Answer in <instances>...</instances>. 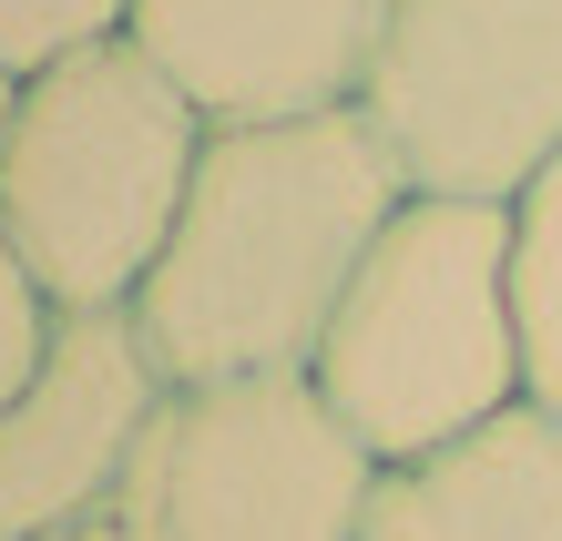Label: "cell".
Masks as SVG:
<instances>
[{
  "mask_svg": "<svg viewBox=\"0 0 562 541\" xmlns=\"http://www.w3.org/2000/svg\"><path fill=\"white\" fill-rule=\"evenodd\" d=\"M400 205H409V174L389 164L369 113L205 133L194 194L134 296L154 368L175 388L307 379L338 296L358 286V266Z\"/></svg>",
  "mask_w": 562,
  "mask_h": 541,
  "instance_id": "obj_1",
  "label": "cell"
},
{
  "mask_svg": "<svg viewBox=\"0 0 562 541\" xmlns=\"http://www.w3.org/2000/svg\"><path fill=\"white\" fill-rule=\"evenodd\" d=\"M307 379L369 439L379 470L460 450L471 429L532 409L521 296H512V205L409 194L369 246L358 286L338 296Z\"/></svg>",
  "mask_w": 562,
  "mask_h": 541,
  "instance_id": "obj_2",
  "label": "cell"
},
{
  "mask_svg": "<svg viewBox=\"0 0 562 541\" xmlns=\"http://www.w3.org/2000/svg\"><path fill=\"white\" fill-rule=\"evenodd\" d=\"M205 133L215 123L134 42H92L52 72H21L0 144V225L61 317H123L144 296L194 194Z\"/></svg>",
  "mask_w": 562,
  "mask_h": 541,
  "instance_id": "obj_3",
  "label": "cell"
},
{
  "mask_svg": "<svg viewBox=\"0 0 562 541\" xmlns=\"http://www.w3.org/2000/svg\"><path fill=\"white\" fill-rule=\"evenodd\" d=\"M379 460L317 379L164 388L113 521L123 541H358Z\"/></svg>",
  "mask_w": 562,
  "mask_h": 541,
  "instance_id": "obj_4",
  "label": "cell"
},
{
  "mask_svg": "<svg viewBox=\"0 0 562 541\" xmlns=\"http://www.w3.org/2000/svg\"><path fill=\"white\" fill-rule=\"evenodd\" d=\"M358 113L409 194L521 205L562 154V0H389Z\"/></svg>",
  "mask_w": 562,
  "mask_h": 541,
  "instance_id": "obj_5",
  "label": "cell"
},
{
  "mask_svg": "<svg viewBox=\"0 0 562 541\" xmlns=\"http://www.w3.org/2000/svg\"><path fill=\"white\" fill-rule=\"evenodd\" d=\"M164 368L123 317H61L52 358L0 398V541H52L82 521H113L134 450L164 409Z\"/></svg>",
  "mask_w": 562,
  "mask_h": 541,
  "instance_id": "obj_6",
  "label": "cell"
},
{
  "mask_svg": "<svg viewBox=\"0 0 562 541\" xmlns=\"http://www.w3.org/2000/svg\"><path fill=\"white\" fill-rule=\"evenodd\" d=\"M389 0H134L123 42L164 61L215 133L225 123H307L358 113Z\"/></svg>",
  "mask_w": 562,
  "mask_h": 541,
  "instance_id": "obj_7",
  "label": "cell"
},
{
  "mask_svg": "<svg viewBox=\"0 0 562 541\" xmlns=\"http://www.w3.org/2000/svg\"><path fill=\"white\" fill-rule=\"evenodd\" d=\"M358 541H562V419L512 409L460 450L379 470Z\"/></svg>",
  "mask_w": 562,
  "mask_h": 541,
  "instance_id": "obj_8",
  "label": "cell"
},
{
  "mask_svg": "<svg viewBox=\"0 0 562 541\" xmlns=\"http://www.w3.org/2000/svg\"><path fill=\"white\" fill-rule=\"evenodd\" d=\"M512 296H521V368H532V409L562 419V154L542 184L512 205Z\"/></svg>",
  "mask_w": 562,
  "mask_h": 541,
  "instance_id": "obj_9",
  "label": "cell"
},
{
  "mask_svg": "<svg viewBox=\"0 0 562 541\" xmlns=\"http://www.w3.org/2000/svg\"><path fill=\"white\" fill-rule=\"evenodd\" d=\"M123 31H134V0H0V72H52Z\"/></svg>",
  "mask_w": 562,
  "mask_h": 541,
  "instance_id": "obj_10",
  "label": "cell"
},
{
  "mask_svg": "<svg viewBox=\"0 0 562 541\" xmlns=\"http://www.w3.org/2000/svg\"><path fill=\"white\" fill-rule=\"evenodd\" d=\"M52 337H61V307H52V286L31 277V256L11 246V225H0V398L52 358Z\"/></svg>",
  "mask_w": 562,
  "mask_h": 541,
  "instance_id": "obj_11",
  "label": "cell"
},
{
  "mask_svg": "<svg viewBox=\"0 0 562 541\" xmlns=\"http://www.w3.org/2000/svg\"><path fill=\"white\" fill-rule=\"evenodd\" d=\"M52 541H123V521H82V531H52Z\"/></svg>",
  "mask_w": 562,
  "mask_h": 541,
  "instance_id": "obj_12",
  "label": "cell"
},
{
  "mask_svg": "<svg viewBox=\"0 0 562 541\" xmlns=\"http://www.w3.org/2000/svg\"><path fill=\"white\" fill-rule=\"evenodd\" d=\"M11 103H21V72H0V144H11Z\"/></svg>",
  "mask_w": 562,
  "mask_h": 541,
  "instance_id": "obj_13",
  "label": "cell"
}]
</instances>
